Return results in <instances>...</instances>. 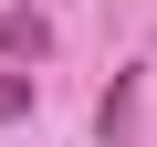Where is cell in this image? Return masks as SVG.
Wrapping results in <instances>:
<instances>
[{
  "mask_svg": "<svg viewBox=\"0 0 157 147\" xmlns=\"http://www.w3.org/2000/svg\"><path fill=\"white\" fill-rule=\"evenodd\" d=\"M32 105H42V84H32V74H21V63H0V126H21Z\"/></svg>",
  "mask_w": 157,
  "mask_h": 147,
  "instance_id": "cell-3",
  "label": "cell"
},
{
  "mask_svg": "<svg viewBox=\"0 0 157 147\" xmlns=\"http://www.w3.org/2000/svg\"><path fill=\"white\" fill-rule=\"evenodd\" d=\"M42 53H52V21L32 0H11V11H0V63H42Z\"/></svg>",
  "mask_w": 157,
  "mask_h": 147,
  "instance_id": "cell-1",
  "label": "cell"
},
{
  "mask_svg": "<svg viewBox=\"0 0 157 147\" xmlns=\"http://www.w3.org/2000/svg\"><path fill=\"white\" fill-rule=\"evenodd\" d=\"M94 126H105V147H126V126H136V74H115V84H105Z\"/></svg>",
  "mask_w": 157,
  "mask_h": 147,
  "instance_id": "cell-2",
  "label": "cell"
}]
</instances>
